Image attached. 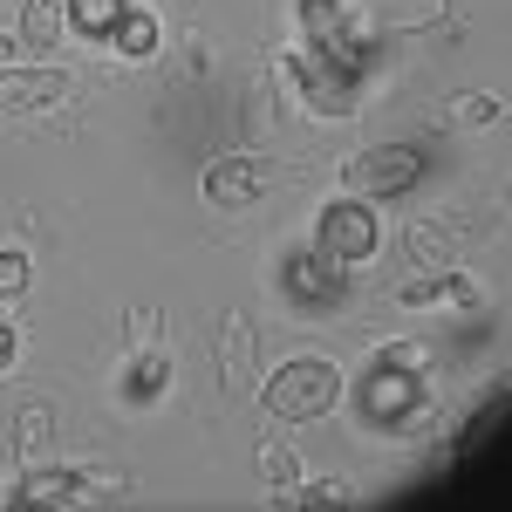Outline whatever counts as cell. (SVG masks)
Here are the masks:
<instances>
[{"label":"cell","instance_id":"6da1fadb","mask_svg":"<svg viewBox=\"0 0 512 512\" xmlns=\"http://www.w3.org/2000/svg\"><path fill=\"white\" fill-rule=\"evenodd\" d=\"M424 396H431V349L424 342H383L355 383V410L369 424H403L424 410Z\"/></svg>","mask_w":512,"mask_h":512},{"label":"cell","instance_id":"7a4b0ae2","mask_svg":"<svg viewBox=\"0 0 512 512\" xmlns=\"http://www.w3.org/2000/svg\"><path fill=\"white\" fill-rule=\"evenodd\" d=\"M342 396H349V376L328 355H287V362H274V376L260 383V410L280 417V424H315Z\"/></svg>","mask_w":512,"mask_h":512},{"label":"cell","instance_id":"3957f363","mask_svg":"<svg viewBox=\"0 0 512 512\" xmlns=\"http://www.w3.org/2000/svg\"><path fill=\"white\" fill-rule=\"evenodd\" d=\"M315 253H328L335 267H362L383 253V205L369 198H328L315 212Z\"/></svg>","mask_w":512,"mask_h":512},{"label":"cell","instance_id":"277c9868","mask_svg":"<svg viewBox=\"0 0 512 512\" xmlns=\"http://www.w3.org/2000/svg\"><path fill=\"white\" fill-rule=\"evenodd\" d=\"M287 76L301 82V96H308V110H315V117H355L369 69H349V62H335V55H321V48L301 41V48L287 55Z\"/></svg>","mask_w":512,"mask_h":512},{"label":"cell","instance_id":"5b68a950","mask_svg":"<svg viewBox=\"0 0 512 512\" xmlns=\"http://www.w3.org/2000/svg\"><path fill=\"white\" fill-rule=\"evenodd\" d=\"M342 178H349L355 198L383 205V198L410 192V185L424 178V151H417V144H369V151H355V158L342 164Z\"/></svg>","mask_w":512,"mask_h":512},{"label":"cell","instance_id":"8992f818","mask_svg":"<svg viewBox=\"0 0 512 512\" xmlns=\"http://www.w3.org/2000/svg\"><path fill=\"white\" fill-rule=\"evenodd\" d=\"M301 41L349 69H369V21H355L349 0H301Z\"/></svg>","mask_w":512,"mask_h":512},{"label":"cell","instance_id":"52a82bcc","mask_svg":"<svg viewBox=\"0 0 512 512\" xmlns=\"http://www.w3.org/2000/svg\"><path fill=\"white\" fill-rule=\"evenodd\" d=\"M198 192H205V205H219V212L260 205V198L274 192V164H267V158H253V151H239V158H219V164H205Z\"/></svg>","mask_w":512,"mask_h":512},{"label":"cell","instance_id":"ba28073f","mask_svg":"<svg viewBox=\"0 0 512 512\" xmlns=\"http://www.w3.org/2000/svg\"><path fill=\"white\" fill-rule=\"evenodd\" d=\"M69 96V69L62 62H35V69H0V110L7 117H28V110H55Z\"/></svg>","mask_w":512,"mask_h":512},{"label":"cell","instance_id":"9c48e42d","mask_svg":"<svg viewBox=\"0 0 512 512\" xmlns=\"http://www.w3.org/2000/svg\"><path fill=\"white\" fill-rule=\"evenodd\" d=\"M280 287L301 301V308H328L335 294H342V274H335V260L328 253H287V274H280Z\"/></svg>","mask_w":512,"mask_h":512},{"label":"cell","instance_id":"30bf717a","mask_svg":"<svg viewBox=\"0 0 512 512\" xmlns=\"http://www.w3.org/2000/svg\"><path fill=\"white\" fill-rule=\"evenodd\" d=\"M82 485H103L96 472H28L21 485H14V506H76Z\"/></svg>","mask_w":512,"mask_h":512},{"label":"cell","instance_id":"8fae6325","mask_svg":"<svg viewBox=\"0 0 512 512\" xmlns=\"http://www.w3.org/2000/svg\"><path fill=\"white\" fill-rule=\"evenodd\" d=\"M69 35V0H21V48H35V55H55Z\"/></svg>","mask_w":512,"mask_h":512},{"label":"cell","instance_id":"7c38bea8","mask_svg":"<svg viewBox=\"0 0 512 512\" xmlns=\"http://www.w3.org/2000/svg\"><path fill=\"white\" fill-rule=\"evenodd\" d=\"M396 301H403V308H444V301H451V308H478V287L465 274H424V280H403Z\"/></svg>","mask_w":512,"mask_h":512},{"label":"cell","instance_id":"4fadbf2b","mask_svg":"<svg viewBox=\"0 0 512 512\" xmlns=\"http://www.w3.org/2000/svg\"><path fill=\"white\" fill-rule=\"evenodd\" d=\"M164 390H171V362H164L158 349H144L123 369V403H158Z\"/></svg>","mask_w":512,"mask_h":512},{"label":"cell","instance_id":"5bb4252c","mask_svg":"<svg viewBox=\"0 0 512 512\" xmlns=\"http://www.w3.org/2000/svg\"><path fill=\"white\" fill-rule=\"evenodd\" d=\"M110 48H117V55H130V62L158 55V21H151L144 7H123V21L110 28Z\"/></svg>","mask_w":512,"mask_h":512},{"label":"cell","instance_id":"9a60e30c","mask_svg":"<svg viewBox=\"0 0 512 512\" xmlns=\"http://www.w3.org/2000/svg\"><path fill=\"white\" fill-rule=\"evenodd\" d=\"M130 0H69V35H89V41H110V28L123 21Z\"/></svg>","mask_w":512,"mask_h":512},{"label":"cell","instance_id":"2e32d148","mask_svg":"<svg viewBox=\"0 0 512 512\" xmlns=\"http://www.w3.org/2000/svg\"><path fill=\"white\" fill-rule=\"evenodd\" d=\"M260 478H267L274 492H294V485H301V458H294V444L267 437V444H260Z\"/></svg>","mask_w":512,"mask_h":512},{"label":"cell","instance_id":"e0dca14e","mask_svg":"<svg viewBox=\"0 0 512 512\" xmlns=\"http://www.w3.org/2000/svg\"><path fill=\"white\" fill-rule=\"evenodd\" d=\"M451 110H458V123H465V130H485V123H499V117H506V103H499V96H485V89L458 96Z\"/></svg>","mask_w":512,"mask_h":512},{"label":"cell","instance_id":"ac0fdd59","mask_svg":"<svg viewBox=\"0 0 512 512\" xmlns=\"http://www.w3.org/2000/svg\"><path fill=\"white\" fill-rule=\"evenodd\" d=\"M294 506H349V485H342V478H301V485H294Z\"/></svg>","mask_w":512,"mask_h":512},{"label":"cell","instance_id":"d6986e66","mask_svg":"<svg viewBox=\"0 0 512 512\" xmlns=\"http://www.w3.org/2000/svg\"><path fill=\"white\" fill-rule=\"evenodd\" d=\"M21 287H28V253L0 246V294H21Z\"/></svg>","mask_w":512,"mask_h":512},{"label":"cell","instance_id":"ffe728a7","mask_svg":"<svg viewBox=\"0 0 512 512\" xmlns=\"http://www.w3.org/2000/svg\"><path fill=\"white\" fill-rule=\"evenodd\" d=\"M14 355H21V328H14V321L0 315V376L14 369Z\"/></svg>","mask_w":512,"mask_h":512},{"label":"cell","instance_id":"44dd1931","mask_svg":"<svg viewBox=\"0 0 512 512\" xmlns=\"http://www.w3.org/2000/svg\"><path fill=\"white\" fill-rule=\"evenodd\" d=\"M410 246H417V260H444V246L431 233H410Z\"/></svg>","mask_w":512,"mask_h":512},{"label":"cell","instance_id":"7402d4cb","mask_svg":"<svg viewBox=\"0 0 512 512\" xmlns=\"http://www.w3.org/2000/svg\"><path fill=\"white\" fill-rule=\"evenodd\" d=\"M14 55H21V41H14V35H0V69H14Z\"/></svg>","mask_w":512,"mask_h":512}]
</instances>
